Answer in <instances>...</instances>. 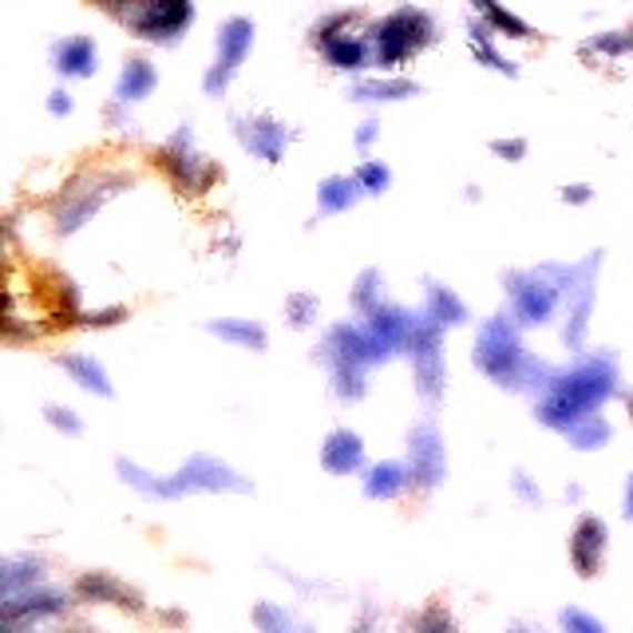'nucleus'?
Segmentation results:
<instances>
[{"instance_id": "18", "label": "nucleus", "mask_w": 633, "mask_h": 633, "mask_svg": "<svg viewBox=\"0 0 633 633\" xmlns=\"http://www.w3.org/2000/svg\"><path fill=\"white\" fill-rule=\"evenodd\" d=\"M154 88V68L147 60H131L119 76V100L123 103H135L143 100L147 91Z\"/></svg>"}, {"instance_id": "22", "label": "nucleus", "mask_w": 633, "mask_h": 633, "mask_svg": "<svg viewBox=\"0 0 633 633\" xmlns=\"http://www.w3.org/2000/svg\"><path fill=\"white\" fill-rule=\"evenodd\" d=\"M63 369L72 372L76 380H80L83 389L100 392V396H111V384L108 376H103V369L96 361H88V356H63Z\"/></svg>"}, {"instance_id": "35", "label": "nucleus", "mask_w": 633, "mask_h": 633, "mask_svg": "<svg viewBox=\"0 0 633 633\" xmlns=\"http://www.w3.org/2000/svg\"><path fill=\"white\" fill-rule=\"evenodd\" d=\"M630 44H633V28H630Z\"/></svg>"}, {"instance_id": "14", "label": "nucleus", "mask_w": 633, "mask_h": 633, "mask_svg": "<svg viewBox=\"0 0 633 633\" xmlns=\"http://www.w3.org/2000/svg\"><path fill=\"white\" fill-rule=\"evenodd\" d=\"M242 139L250 151H258L262 159H270V163H278L281 151H285V127L273 123V119H250V123L242 127Z\"/></svg>"}, {"instance_id": "25", "label": "nucleus", "mask_w": 633, "mask_h": 633, "mask_svg": "<svg viewBox=\"0 0 633 633\" xmlns=\"http://www.w3.org/2000/svg\"><path fill=\"white\" fill-rule=\"evenodd\" d=\"M210 333L227 336V341H238V344H250V349H262L265 344V329L253 325V321H214Z\"/></svg>"}, {"instance_id": "11", "label": "nucleus", "mask_w": 633, "mask_h": 633, "mask_svg": "<svg viewBox=\"0 0 633 633\" xmlns=\"http://www.w3.org/2000/svg\"><path fill=\"white\" fill-rule=\"evenodd\" d=\"M412 475H416L424 488L440 483V475H443V443L432 424L412 432Z\"/></svg>"}, {"instance_id": "34", "label": "nucleus", "mask_w": 633, "mask_h": 633, "mask_svg": "<svg viewBox=\"0 0 633 633\" xmlns=\"http://www.w3.org/2000/svg\"><path fill=\"white\" fill-rule=\"evenodd\" d=\"M625 515L633 519V480H630V491H625Z\"/></svg>"}, {"instance_id": "6", "label": "nucleus", "mask_w": 633, "mask_h": 633, "mask_svg": "<svg viewBox=\"0 0 633 633\" xmlns=\"http://www.w3.org/2000/svg\"><path fill=\"white\" fill-rule=\"evenodd\" d=\"M329 364H333V376H336V389L341 396H361L364 392V364H372L369 356V344H364V329H349V325H336L329 333Z\"/></svg>"}, {"instance_id": "19", "label": "nucleus", "mask_w": 633, "mask_h": 633, "mask_svg": "<svg viewBox=\"0 0 633 633\" xmlns=\"http://www.w3.org/2000/svg\"><path fill=\"white\" fill-rule=\"evenodd\" d=\"M404 483H408V475L400 463H380V468H372L364 491H369V499H392Z\"/></svg>"}, {"instance_id": "32", "label": "nucleus", "mask_w": 633, "mask_h": 633, "mask_svg": "<svg viewBox=\"0 0 633 633\" xmlns=\"http://www.w3.org/2000/svg\"><path fill=\"white\" fill-rule=\"evenodd\" d=\"M574 199V202H586L590 199V187H566V202Z\"/></svg>"}, {"instance_id": "8", "label": "nucleus", "mask_w": 633, "mask_h": 633, "mask_svg": "<svg viewBox=\"0 0 633 633\" xmlns=\"http://www.w3.org/2000/svg\"><path fill=\"white\" fill-rule=\"evenodd\" d=\"M408 353L416 361V376H420V392L435 396L443 380V361H440V321L432 313L428 316H412V329H408Z\"/></svg>"}, {"instance_id": "21", "label": "nucleus", "mask_w": 633, "mask_h": 633, "mask_svg": "<svg viewBox=\"0 0 633 633\" xmlns=\"http://www.w3.org/2000/svg\"><path fill=\"white\" fill-rule=\"evenodd\" d=\"M471 52H475V60H483L488 68H495V72L515 76V68H511V63L495 52V44H491V24H488V20H483V24H471Z\"/></svg>"}, {"instance_id": "1", "label": "nucleus", "mask_w": 633, "mask_h": 633, "mask_svg": "<svg viewBox=\"0 0 633 633\" xmlns=\"http://www.w3.org/2000/svg\"><path fill=\"white\" fill-rule=\"evenodd\" d=\"M614 361L610 356H594V361H582L579 369L562 372L546 384V396L539 404V420L559 432H566L570 424L594 416L597 404H606L610 392H614Z\"/></svg>"}, {"instance_id": "4", "label": "nucleus", "mask_w": 633, "mask_h": 633, "mask_svg": "<svg viewBox=\"0 0 633 633\" xmlns=\"http://www.w3.org/2000/svg\"><path fill=\"white\" fill-rule=\"evenodd\" d=\"M475 364H480L495 384H523V372H534V361L523 356V344H519L515 329H511L506 316H495V321L483 325Z\"/></svg>"}, {"instance_id": "20", "label": "nucleus", "mask_w": 633, "mask_h": 633, "mask_svg": "<svg viewBox=\"0 0 633 633\" xmlns=\"http://www.w3.org/2000/svg\"><path fill=\"white\" fill-rule=\"evenodd\" d=\"M428 313H432L440 325H460L463 316H468V309L460 305V298H455L452 290L432 285V290H428Z\"/></svg>"}, {"instance_id": "29", "label": "nucleus", "mask_w": 633, "mask_h": 633, "mask_svg": "<svg viewBox=\"0 0 633 633\" xmlns=\"http://www.w3.org/2000/svg\"><path fill=\"white\" fill-rule=\"evenodd\" d=\"M48 420H52L56 428H63V432H80V420L72 416V412H63V408H48Z\"/></svg>"}, {"instance_id": "17", "label": "nucleus", "mask_w": 633, "mask_h": 633, "mask_svg": "<svg viewBox=\"0 0 633 633\" xmlns=\"http://www.w3.org/2000/svg\"><path fill=\"white\" fill-rule=\"evenodd\" d=\"M471 4H475V9L483 12V20H488L495 32H503V37H515V40L531 37V24H526V20H519L515 12H506L499 0H471Z\"/></svg>"}, {"instance_id": "7", "label": "nucleus", "mask_w": 633, "mask_h": 633, "mask_svg": "<svg viewBox=\"0 0 633 633\" xmlns=\"http://www.w3.org/2000/svg\"><path fill=\"white\" fill-rule=\"evenodd\" d=\"M250 44H253V24H250V20L234 17V20H227V24H222V32H218V56H214V63H210V72H207V91H210V96H222V91H227V83L234 80V72L242 68Z\"/></svg>"}, {"instance_id": "23", "label": "nucleus", "mask_w": 633, "mask_h": 633, "mask_svg": "<svg viewBox=\"0 0 633 633\" xmlns=\"http://www.w3.org/2000/svg\"><path fill=\"white\" fill-rule=\"evenodd\" d=\"M566 435H570V443H574V448L590 452V448H602V443L610 440V424H606V420H597V416H586V420H579V424H570Z\"/></svg>"}, {"instance_id": "9", "label": "nucleus", "mask_w": 633, "mask_h": 633, "mask_svg": "<svg viewBox=\"0 0 633 633\" xmlns=\"http://www.w3.org/2000/svg\"><path fill=\"white\" fill-rule=\"evenodd\" d=\"M551 273L554 270L511 278V301H515L519 321H526V325H543L546 316H551L554 301H559V285L551 281Z\"/></svg>"}, {"instance_id": "12", "label": "nucleus", "mask_w": 633, "mask_h": 633, "mask_svg": "<svg viewBox=\"0 0 633 633\" xmlns=\"http://www.w3.org/2000/svg\"><path fill=\"white\" fill-rule=\"evenodd\" d=\"M602 551H606V526L597 523V519H582L574 539H570V559L579 566V574H594L597 562H602Z\"/></svg>"}, {"instance_id": "16", "label": "nucleus", "mask_w": 633, "mask_h": 633, "mask_svg": "<svg viewBox=\"0 0 633 633\" xmlns=\"http://www.w3.org/2000/svg\"><path fill=\"white\" fill-rule=\"evenodd\" d=\"M96 63H100V52H96V44H91L88 37L63 40V44L56 48V68H60L63 76L83 80V76L96 72Z\"/></svg>"}, {"instance_id": "26", "label": "nucleus", "mask_w": 633, "mask_h": 633, "mask_svg": "<svg viewBox=\"0 0 633 633\" xmlns=\"http://www.w3.org/2000/svg\"><path fill=\"white\" fill-rule=\"evenodd\" d=\"M404 96H416V83L408 80H369L356 88V100H404Z\"/></svg>"}, {"instance_id": "13", "label": "nucleus", "mask_w": 633, "mask_h": 633, "mask_svg": "<svg viewBox=\"0 0 633 633\" xmlns=\"http://www.w3.org/2000/svg\"><path fill=\"white\" fill-rule=\"evenodd\" d=\"M364 460V443L356 432H333L325 443V452H321V463H325L329 471H336V475H349V471H356Z\"/></svg>"}, {"instance_id": "33", "label": "nucleus", "mask_w": 633, "mask_h": 633, "mask_svg": "<svg viewBox=\"0 0 633 633\" xmlns=\"http://www.w3.org/2000/svg\"><path fill=\"white\" fill-rule=\"evenodd\" d=\"M372 135H376V123H364V127H361V135H356V143H361V147L372 143Z\"/></svg>"}, {"instance_id": "24", "label": "nucleus", "mask_w": 633, "mask_h": 633, "mask_svg": "<svg viewBox=\"0 0 633 633\" xmlns=\"http://www.w3.org/2000/svg\"><path fill=\"white\" fill-rule=\"evenodd\" d=\"M361 190H364L361 179H329L325 187H321V207H325V210H349Z\"/></svg>"}, {"instance_id": "30", "label": "nucleus", "mask_w": 633, "mask_h": 633, "mask_svg": "<svg viewBox=\"0 0 633 633\" xmlns=\"http://www.w3.org/2000/svg\"><path fill=\"white\" fill-rule=\"evenodd\" d=\"M48 108H52L56 115H68V111H72V100H68L63 91H56V96H52V103H48Z\"/></svg>"}, {"instance_id": "10", "label": "nucleus", "mask_w": 633, "mask_h": 633, "mask_svg": "<svg viewBox=\"0 0 633 633\" xmlns=\"http://www.w3.org/2000/svg\"><path fill=\"white\" fill-rule=\"evenodd\" d=\"M344 28H349L344 17L321 24V52H325V60L333 63V68H341V72H356V68H364V60H369V44H364L361 37H349Z\"/></svg>"}, {"instance_id": "3", "label": "nucleus", "mask_w": 633, "mask_h": 633, "mask_svg": "<svg viewBox=\"0 0 633 633\" xmlns=\"http://www.w3.org/2000/svg\"><path fill=\"white\" fill-rule=\"evenodd\" d=\"M143 40H174L194 20L190 0H91Z\"/></svg>"}, {"instance_id": "31", "label": "nucleus", "mask_w": 633, "mask_h": 633, "mask_svg": "<svg viewBox=\"0 0 633 633\" xmlns=\"http://www.w3.org/2000/svg\"><path fill=\"white\" fill-rule=\"evenodd\" d=\"M495 151L499 154H523L526 143H523V139H511V143H495Z\"/></svg>"}, {"instance_id": "5", "label": "nucleus", "mask_w": 633, "mask_h": 633, "mask_svg": "<svg viewBox=\"0 0 633 633\" xmlns=\"http://www.w3.org/2000/svg\"><path fill=\"white\" fill-rule=\"evenodd\" d=\"M428 40H432V20H428L420 9H396L392 17H384L376 24L372 52H376L380 68H392V63L416 56Z\"/></svg>"}, {"instance_id": "27", "label": "nucleus", "mask_w": 633, "mask_h": 633, "mask_svg": "<svg viewBox=\"0 0 633 633\" xmlns=\"http://www.w3.org/2000/svg\"><path fill=\"white\" fill-rule=\"evenodd\" d=\"M356 179H361L364 190H380V187H389V171L380 163H364L361 171H356Z\"/></svg>"}, {"instance_id": "15", "label": "nucleus", "mask_w": 633, "mask_h": 633, "mask_svg": "<svg viewBox=\"0 0 633 633\" xmlns=\"http://www.w3.org/2000/svg\"><path fill=\"white\" fill-rule=\"evenodd\" d=\"M163 163L171 167L174 174H179L182 187H187V190H202L210 179H214V167L202 163L199 154H190L187 151V139H179V143H174L171 151L163 154Z\"/></svg>"}, {"instance_id": "28", "label": "nucleus", "mask_w": 633, "mask_h": 633, "mask_svg": "<svg viewBox=\"0 0 633 633\" xmlns=\"http://www.w3.org/2000/svg\"><path fill=\"white\" fill-rule=\"evenodd\" d=\"M562 625H566V630H582V633H602V622L579 614V610H566V614H562Z\"/></svg>"}, {"instance_id": "2", "label": "nucleus", "mask_w": 633, "mask_h": 633, "mask_svg": "<svg viewBox=\"0 0 633 633\" xmlns=\"http://www.w3.org/2000/svg\"><path fill=\"white\" fill-rule=\"evenodd\" d=\"M119 471H123V480L135 483L143 495H163V499H179L187 495V491H250V483L238 480L227 463L210 460V455H194L174 480H151L135 463H119Z\"/></svg>"}]
</instances>
